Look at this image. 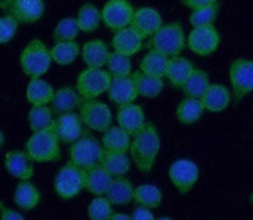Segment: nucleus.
Here are the masks:
<instances>
[{
    "mask_svg": "<svg viewBox=\"0 0 253 220\" xmlns=\"http://www.w3.org/2000/svg\"><path fill=\"white\" fill-rule=\"evenodd\" d=\"M161 151V137L157 127L151 122L132 135L129 147V156L135 169L141 174L150 175L157 162Z\"/></svg>",
    "mask_w": 253,
    "mask_h": 220,
    "instance_id": "1",
    "label": "nucleus"
},
{
    "mask_svg": "<svg viewBox=\"0 0 253 220\" xmlns=\"http://www.w3.org/2000/svg\"><path fill=\"white\" fill-rule=\"evenodd\" d=\"M147 47L169 58L180 56L186 47L184 27L180 22L164 23L152 37L147 40Z\"/></svg>",
    "mask_w": 253,
    "mask_h": 220,
    "instance_id": "2",
    "label": "nucleus"
},
{
    "mask_svg": "<svg viewBox=\"0 0 253 220\" xmlns=\"http://www.w3.org/2000/svg\"><path fill=\"white\" fill-rule=\"evenodd\" d=\"M24 151L36 163L57 162L61 158V142L53 129L35 132L27 139Z\"/></svg>",
    "mask_w": 253,
    "mask_h": 220,
    "instance_id": "3",
    "label": "nucleus"
},
{
    "mask_svg": "<svg viewBox=\"0 0 253 220\" xmlns=\"http://www.w3.org/2000/svg\"><path fill=\"white\" fill-rule=\"evenodd\" d=\"M52 65L51 51L43 41L35 38L26 44L19 54V66L29 79L42 78Z\"/></svg>",
    "mask_w": 253,
    "mask_h": 220,
    "instance_id": "4",
    "label": "nucleus"
},
{
    "mask_svg": "<svg viewBox=\"0 0 253 220\" xmlns=\"http://www.w3.org/2000/svg\"><path fill=\"white\" fill-rule=\"evenodd\" d=\"M53 190L56 195L63 200L79 196L85 190V170L67 161L56 172Z\"/></svg>",
    "mask_w": 253,
    "mask_h": 220,
    "instance_id": "5",
    "label": "nucleus"
},
{
    "mask_svg": "<svg viewBox=\"0 0 253 220\" xmlns=\"http://www.w3.org/2000/svg\"><path fill=\"white\" fill-rule=\"evenodd\" d=\"M104 147L101 140L96 139L94 135L85 133L76 142L70 144L69 161L84 170L100 165L104 155Z\"/></svg>",
    "mask_w": 253,
    "mask_h": 220,
    "instance_id": "6",
    "label": "nucleus"
},
{
    "mask_svg": "<svg viewBox=\"0 0 253 220\" xmlns=\"http://www.w3.org/2000/svg\"><path fill=\"white\" fill-rule=\"evenodd\" d=\"M233 100L239 103L253 92V60L239 57L232 61L228 70Z\"/></svg>",
    "mask_w": 253,
    "mask_h": 220,
    "instance_id": "7",
    "label": "nucleus"
},
{
    "mask_svg": "<svg viewBox=\"0 0 253 220\" xmlns=\"http://www.w3.org/2000/svg\"><path fill=\"white\" fill-rule=\"evenodd\" d=\"M78 110L85 128L90 131L103 133L113 126L112 109L99 99H83Z\"/></svg>",
    "mask_w": 253,
    "mask_h": 220,
    "instance_id": "8",
    "label": "nucleus"
},
{
    "mask_svg": "<svg viewBox=\"0 0 253 220\" xmlns=\"http://www.w3.org/2000/svg\"><path fill=\"white\" fill-rule=\"evenodd\" d=\"M110 80L112 76L107 70L86 67L78 75L75 88L83 99H99L107 94Z\"/></svg>",
    "mask_w": 253,
    "mask_h": 220,
    "instance_id": "9",
    "label": "nucleus"
},
{
    "mask_svg": "<svg viewBox=\"0 0 253 220\" xmlns=\"http://www.w3.org/2000/svg\"><path fill=\"white\" fill-rule=\"evenodd\" d=\"M220 42V33L214 24L194 27L186 37V47L200 57H208L216 52Z\"/></svg>",
    "mask_w": 253,
    "mask_h": 220,
    "instance_id": "10",
    "label": "nucleus"
},
{
    "mask_svg": "<svg viewBox=\"0 0 253 220\" xmlns=\"http://www.w3.org/2000/svg\"><path fill=\"white\" fill-rule=\"evenodd\" d=\"M200 177V170L194 161L178 158L169 167V178L178 194L186 195L195 187Z\"/></svg>",
    "mask_w": 253,
    "mask_h": 220,
    "instance_id": "11",
    "label": "nucleus"
},
{
    "mask_svg": "<svg viewBox=\"0 0 253 220\" xmlns=\"http://www.w3.org/2000/svg\"><path fill=\"white\" fill-rule=\"evenodd\" d=\"M100 10L104 26L117 32L130 26L135 9L129 0H108Z\"/></svg>",
    "mask_w": 253,
    "mask_h": 220,
    "instance_id": "12",
    "label": "nucleus"
},
{
    "mask_svg": "<svg viewBox=\"0 0 253 220\" xmlns=\"http://www.w3.org/2000/svg\"><path fill=\"white\" fill-rule=\"evenodd\" d=\"M5 13L19 24H35L44 15V0H12L5 6Z\"/></svg>",
    "mask_w": 253,
    "mask_h": 220,
    "instance_id": "13",
    "label": "nucleus"
},
{
    "mask_svg": "<svg viewBox=\"0 0 253 220\" xmlns=\"http://www.w3.org/2000/svg\"><path fill=\"white\" fill-rule=\"evenodd\" d=\"M84 129H85V126L79 113L76 112L57 115L55 126H53V131L60 139L61 144H72L76 142L79 138L86 133Z\"/></svg>",
    "mask_w": 253,
    "mask_h": 220,
    "instance_id": "14",
    "label": "nucleus"
},
{
    "mask_svg": "<svg viewBox=\"0 0 253 220\" xmlns=\"http://www.w3.org/2000/svg\"><path fill=\"white\" fill-rule=\"evenodd\" d=\"M164 24L161 13L155 6H139L134 10L130 27L134 29L143 40L152 37Z\"/></svg>",
    "mask_w": 253,
    "mask_h": 220,
    "instance_id": "15",
    "label": "nucleus"
},
{
    "mask_svg": "<svg viewBox=\"0 0 253 220\" xmlns=\"http://www.w3.org/2000/svg\"><path fill=\"white\" fill-rule=\"evenodd\" d=\"M115 119H117V126L121 127L130 135H134L137 132L141 131L148 122L143 108L135 103L118 106Z\"/></svg>",
    "mask_w": 253,
    "mask_h": 220,
    "instance_id": "16",
    "label": "nucleus"
},
{
    "mask_svg": "<svg viewBox=\"0 0 253 220\" xmlns=\"http://www.w3.org/2000/svg\"><path fill=\"white\" fill-rule=\"evenodd\" d=\"M26 151L13 149L9 151L4 157V167L10 176L19 181L32 180L35 176V166Z\"/></svg>",
    "mask_w": 253,
    "mask_h": 220,
    "instance_id": "17",
    "label": "nucleus"
},
{
    "mask_svg": "<svg viewBox=\"0 0 253 220\" xmlns=\"http://www.w3.org/2000/svg\"><path fill=\"white\" fill-rule=\"evenodd\" d=\"M107 95L109 97V100L118 106L135 103L137 97L139 96L132 75L112 78Z\"/></svg>",
    "mask_w": 253,
    "mask_h": 220,
    "instance_id": "18",
    "label": "nucleus"
},
{
    "mask_svg": "<svg viewBox=\"0 0 253 220\" xmlns=\"http://www.w3.org/2000/svg\"><path fill=\"white\" fill-rule=\"evenodd\" d=\"M202 103L204 105L205 112L208 113H223L229 108L230 103L233 101V95L229 88L223 84H210L205 94L202 96Z\"/></svg>",
    "mask_w": 253,
    "mask_h": 220,
    "instance_id": "19",
    "label": "nucleus"
},
{
    "mask_svg": "<svg viewBox=\"0 0 253 220\" xmlns=\"http://www.w3.org/2000/svg\"><path fill=\"white\" fill-rule=\"evenodd\" d=\"M143 38L129 26L114 32L110 41V46L113 51L132 57L143 48Z\"/></svg>",
    "mask_w": 253,
    "mask_h": 220,
    "instance_id": "20",
    "label": "nucleus"
},
{
    "mask_svg": "<svg viewBox=\"0 0 253 220\" xmlns=\"http://www.w3.org/2000/svg\"><path fill=\"white\" fill-rule=\"evenodd\" d=\"M81 101H83V97L79 94L76 88L70 85L61 86L56 89L55 95L49 103V108L52 109L53 114L57 117V115L65 114V113L75 112L80 106Z\"/></svg>",
    "mask_w": 253,
    "mask_h": 220,
    "instance_id": "21",
    "label": "nucleus"
},
{
    "mask_svg": "<svg viewBox=\"0 0 253 220\" xmlns=\"http://www.w3.org/2000/svg\"><path fill=\"white\" fill-rule=\"evenodd\" d=\"M110 49L101 40H90L81 46L80 57L86 67L90 69H104L109 58Z\"/></svg>",
    "mask_w": 253,
    "mask_h": 220,
    "instance_id": "22",
    "label": "nucleus"
},
{
    "mask_svg": "<svg viewBox=\"0 0 253 220\" xmlns=\"http://www.w3.org/2000/svg\"><path fill=\"white\" fill-rule=\"evenodd\" d=\"M194 70H195V66L189 58L184 57L181 54L175 56V57H171L169 60L165 79L170 83L172 88L181 90V88L186 83L190 75L193 74Z\"/></svg>",
    "mask_w": 253,
    "mask_h": 220,
    "instance_id": "23",
    "label": "nucleus"
},
{
    "mask_svg": "<svg viewBox=\"0 0 253 220\" xmlns=\"http://www.w3.org/2000/svg\"><path fill=\"white\" fill-rule=\"evenodd\" d=\"M13 201L20 210H33L42 201V194L40 189L31 180L19 181L15 186Z\"/></svg>",
    "mask_w": 253,
    "mask_h": 220,
    "instance_id": "24",
    "label": "nucleus"
},
{
    "mask_svg": "<svg viewBox=\"0 0 253 220\" xmlns=\"http://www.w3.org/2000/svg\"><path fill=\"white\" fill-rule=\"evenodd\" d=\"M113 178L101 165L85 170V191L92 196H105Z\"/></svg>",
    "mask_w": 253,
    "mask_h": 220,
    "instance_id": "25",
    "label": "nucleus"
},
{
    "mask_svg": "<svg viewBox=\"0 0 253 220\" xmlns=\"http://www.w3.org/2000/svg\"><path fill=\"white\" fill-rule=\"evenodd\" d=\"M204 113L205 109L200 99L185 96L176 106L175 118L181 126H193L202 119Z\"/></svg>",
    "mask_w": 253,
    "mask_h": 220,
    "instance_id": "26",
    "label": "nucleus"
},
{
    "mask_svg": "<svg viewBox=\"0 0 253 220\" xmlns=\"http://www.w3.org/2000/svg\"><path fill=\"white\" fill-rule=\"evenodd\" d=\"M56 89L42 78L31 79L26 89V99L32 106L49 105Z\"/></svg>",
    "mask_w": 253,
    "mask_h": 220,
    "instance_id": "27",
    "label": "nucleus"
},
{
    "mask_svg": "<svg viewBox=\"0 0 253 220\" xmlns=\"http://www.w3.org/2000/svg\"><path fill=\"white\" fill-rule=\"evenodd\" d=\"M100 140L105 151L129 153L132 135L119 126H110L107 131L101 133Z\"/></svg>",
    "mask_w": 253,
    "mask_h": 220,
    "instance_id": "28",
    "label": "nucleus"
},
{
    "mask_svg": "<svg viewBox=\"0 0 253 220\" xmlns=\"http://www.w3.org/2000/svg\"><path fill=\"white\" fill-rule=\"evenodd\" d=\"M133 194H134V186L132 181L126 176H122V177L113 178L105 196L113 206H126L133 203Z\"/></svg>",
    "mask_w": 253,
    "mask_h": 220,
    "instance_id": "29",
    "label": "nucleus"
},
{
    "mask_svg": "<svg viewBox=\"0 0 253 220\" xmlns=\"http://www.w3.org/2000/svg\"><path fill=\"white\" fill-rule=\"evenodd\" d=\"M132 163L129 153L104 151L100 165L112 175V177H122L130 171Z\"/></svg>",
    "mask_w": 253,
    "mask_h": 220,
    "instance_id": "30",
    "label": "nucleus"
},
{
    "mask_svg": "<svg viewBox=\"0 0 253 220\" xmlns=\"http://www.w3.org/2000/svg\"><path fill=\"white\" fill-rule=\"evenodd\" d=\"M164 201L162 190L156 185L142 183L135 186L133 194V203L135 206H143L148 209H158Z\"/></svg>",
    "mask_w": 253,
    "mask_h": 220,
    "instance_id": "31",
    "label": "nucleus"
},
{
    "mask_svg": "<svg viewBox=\"0 0 253 220\" xmlns=\"http://www.w3.org/2000/svg\"><path fill=\"white\" fill-rule=\"evenodd\" d=\"M132 78L134 80L135 88H137L139 96L147 97V99H155V97H157L158 95L164 91V79L143 74L139 70L133 72Z\"/></svg>",
    "mask_w": 253,
    "mask_h": 220,
    "instance_id": "32",
    "label": "nucleus"
},
{
    "mask_svg": "<svg viewBox=\"0 0 253 220\" xmlns=\"http://www.w3.org/2000/svg\"><path fill=\"white\" fill-rule=\"evenodd\" d=\"M28 126L32 133L35 132L49 131L53 129L55 126L56 115L53 114L49 105H41V106H32L28 112Z\"/></svg>",
    "mask_w": 253,
    "mask_h": 220,
    "instance_id": "33",
    "label": "nucleus"
},
{
    "mask_svg": "<svg viewBox=\"0 0 253 220\" xmlns=\"http://www.w3.org/2000/svg\"><path fill=\"white\" fill-rule=\"evenodd\" d=\"M75 18L79 29L83 33H92L100 27V23H103L101 10L92 3H84L79 8Z\"/></svg>",
    "mask_w": 253,
    "mask_h": 220,
    "instance_id": "34",
    "label": "nucleus"
},
{
    "mask_svg": "<svg viewBox=\"0 0 253 220\" xmlns=\"http://www.w3.org/2000/svg\"><path fill=\"white\" fill-rule=\"evenodd\" d=\"M52 62L58 66H69L76 61L80 56L81 47L76 41L71 42H57L49 48Z\"/></svg>",
    "mask_w": 253,
    "mask_h": 220,
    "instance_id": "35",
    "label": "nucleus"
},
{
    "mask_svg": "<svg viewBox=\"0 0 253 220\" xmlns=\"http://www.w3.org/2000/svg\"><path fill=\"white\" fill-rule=\"evenodd\" d=\"M169 60L170 58L164 56L160 52L156 51H148L143 57H142L141 62H139V71L143 74L151 75V76H156V78L165 79L166 75L167 65H169Z\"/></svg>",
    "mask_w": 253,
    "mask_h": 220,
    "instance_id": "36",
    "label": "nucleus"
},
{
    "mask_svg": "<svg viewBox=\"0 0 253 220\" xmlns=\"http://www.w3.org/2000/svg\"><path fill=\"white\" fill-rule=\"evenodd\" d=\"M209 75L202 69H196L190 75L186 83L181 88V91L185 96L195 97V99H202L203 95L210 86Z\"/></svg>",
    "mask_w": 253,
    "mask_h": 220,
    "instance_id": "37",
    "label": "nucleus"
},
{
    "mask_svg": "<svg viewBox=\"0 0 253 220\" xmlns=\"http://www.w3.org/2000/svg\"><path fill=\"white\" fill-rule=\"evenodd\" d=\"M80 35L78 22L75 17H65L58 20L57 24L52 32V38L53 42H71L78 38Z\"/></svg>",
    "mask_w": 253,
    "mask_h": 220,
    "instance_id": "38",
    "label": "nucleus"
},
{
    "mask_svg": "<svg viewBox=\"0 0 253 220\" xmlns=\"http://www.w3.org/2000/svg\"><path fill=\"white\" fill-rule=\"evenodd\" d=\"M105 70L109 72L112 78H118V76H129L132 75L133 63L130 57L122 54L119 52L112 51L109 54V58L105 65Z\"/></svg>",
    "mask_w": 253,
    "mask_h": 220,
    "instance_id": "39",
    "label": "nucleus"
},
{
    "mask_svg": "<svg viewBox=\"0 0 253 220\" xmlns=\"http://www.w3.org/2000/svg\"><path fill=\"white\" fill-rule=\"evenodd\" d=\"M219 13V4L203 6V8L194 9L189 15V23L191 27H203L214 24Z\"/></svg>",
    "mask_w": 253,
    "mask_h": 220,
    "instance_id": "40",
    "label": "nucleus"
},
{
    "mask_svg": "<svg viewBox=\"0 0 253 220\" xmlns=\"http://www.w3.org/2000/svg\"><path fill=\"white\" fill-rule=\"evenodd\" d=\"M113 213V205L107 196H94L87 205L89 220H108Z\"/></svg>",
    "mask_w": 253,
    "mask_h": 220,
    "instance_id": "41",
    "label": "nucleus"
},
{
    "mask_svg": "<svg viewBox=\"0 0 253 220\" xmlns=\"http://www.w3.org/2000/svg\"><path fill=\"white\" fill-rule=\"evenodd\" d=\"M18 23L10 15H0V46L6 44L14 38L18 31Z\"/></svg>",
    "mask_w": 253,
    "mask_h": 220,
    "instance_id": "42",
    "label": "nucleus"
},
{
    "mask_svg": "<svg viewBox=\"0 0 253 220\" xmlns=\"http://www.w3.org/2000/svg\"><path fill=\"white\" fill-rule=\"evenodd\" d=\"M0 220H26V218L23 217L22 213L9 208L0 200Z\"/></svg>",
    "mask_w": 253,
    "mask_h": 220,
    "instance_id": "43",
    "label": "nucleus"
},
{
    "mask_svg": "<svg viewBox=\"0 0 253 220\" xmlns=\"http://www.w3.org/2000/svg\"><path fill=\"white\" fill-rule=\"evenodd\" d=\"M132 220H156L152 209L143 208V206H135L130 214Z\"/></svg>",
    "mask_w": 253,
    "mask_h": 220,
    "instance_id": "44",
    "label": "nucleus"
},
{
    "mask_svg": "<svg viewBox=\"0 0 253 220\" xmlns=\"http://www.w3.org/2000/svg\"><path fill=\"white\" fill-rule=\"evenodd\" d=\"M181 3L182 5L189 8L190 10H194V9L203 8V6L218 4V0H181Z\"/></svg>",
    "mask_w": 253,
    "mask_h": 220,
    "instance_id": "45",
    "label": "nucleus"
},
{
    "mask_svg": "<svg viewBox=\"0 0 253 220\" xmlns=\"http://www.w3.org/2000/svg\"><path fill=\"white\" fill-rule=\"evenodd\" d=\"M108 220H132V219H130L129 214H126V213H121V212H114L112 214V217H110Z\"/></svg>",
    "mask_w": 253,
    "mask_h": 220,
    "instance_id": "46",
    "label": "nucleus"
},
{
    "mask_svg": "<svg viewBox=\"0 0 253 220\" xmlns=\"http://www.w3.org/2000/svg\"><path fill=\"white\" fill-rule=\"evenodd\" d=\"M4 143H5V135H4V132L0 129V148H3Z\"/></svg>",
    "mask_w": 253,
    "mask_h": 220,
    "instance_id": "47",
    "label": "nucleus"
},
{
    "mask_svg": "<svg viewBox=\"0 0 253 220\" xmlns=\"http://www.w3.org/2000/svg\"><path fill=\"white\" fill-rule=\"evenodd\" d=\"M10 1H12V0H0V9H5V6L8 5L9 3H10Z\"/></svg>",
    "mask_w": 253,
    "mask_h": 220,
    "instance_id": "48",
    "label": "nucleus"
},
{
    "mask_svg": "<svg viewBox=\"0 0 253 220\" xmlns=\"http://www.w3.org/2000/svg\"><path fill=\"white\" fill-rule=\"evenodd\" d=\"M156 220H172V219L169 217H160V218H156Z\"/></svg>",
    "mask_w": 253,
    "mask_h": 220,
    "instance_id": "49",
    "label": "nucleus"
},
{
    "mask_svg": "<svg viewBox=\"0 0 253 220\" xmlns=\"http://www.w3.org/2000/svg\"><path fill=\"white\" fill-rule=\"evenodd\" d=\"M250 204L252 205V208H253V191L251 192V195H250Z\"/></svg>",
    "mask_w": 253,
    "mask_h": 220,
    "instance_id": "50",
    "label": "nucleus"
}]
</instances>
